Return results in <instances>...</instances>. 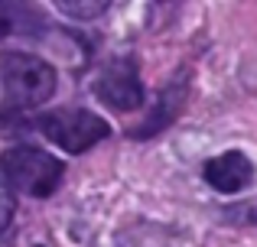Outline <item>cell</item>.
<instances>
[{
	"label": "cell",
	"instance_id": "cell-4",
	"mask_svg": "<svg viewBox=\"0 0 257 247\" xmlns=\"http://www.w3.org/2000/svg\"><path fill=\"white\" fill-rule=\"evenodd\" d=\"M91 91L98 101H104L114 111H137L147 101V91H144V82H140V72H137L134 59H114V62H107L101 69V75L94 78Z\"/></svg>",
	"mask_w": 257,
	"mask_h": 247
},
{
	"label": "cell",
	"instance_id": "cell-6",
	"mask_svg": "<svg viewBox=\"0 0 257 247\" xmlns=\"http://www.w3.org/2000/svg\"><path fill=\"white\" fill-rule=\"evenodd\" d=\"M186 98H189V78H186V75H176L173 82L157 95V104L150 108L147 121L134 127L131 137L147 140V137H157L160 130H166V127H170L176 117H179V111H182V104H186Z\"/></svg>",
	"mask_w": 257,
	"mask_h": 247
},
{
	"label": "cell",
	"instance_id": "cell-8",
	"mask_svg": "<svg viewBox=\"0 0 257 247\" xmlns=\"http://www.w3.org/2000/svg\"><path fill=\"white\" fill-rule=\"evenodd\" d=\"M56 10L72 20H98L107 10V0H56Z\"/></svg>",
	"mask_w": 257,
	"mask_h": 247
},
{
	"label": "cell",
	"instance_id": "cell-2",
	"mask_svg": "<svg viewBox=\"0 0 257 247\" xmlns=\"http://www.w3.org/2000/svg\"><path fill=\"white\" fill-rule=\"evenodd\" d=\"M62 159L49 156L46 150L39 146H30V143H20V146H10L4 153V163H0V176L4 182L10 185V192H23L30 198H46L59 189L62 182Z\"/></svg>",
	"mask_w": 257,
	"mask_h": 247
},
{
	"label": "cell",
	"instance_id": "cell-9",
	"mask_svg": "<svg viewBox=\"0 0 257 247\" xmlns=\"http://www.w3.org/2000/svg\"><path fill=\"white\" fill-rule=\"evenodd\" d=\"M10 221H13V192H10V185L4 182V176H0V231Z\"/></svg>",
	"mask_w": 257,
	"mask_h": 247
},
{
	"label": "cell",
	"instance_id": "cell-3",
	"mask_svg": "<svg viewBox=\"0 0 257 247\" xmlns=\"http://www.w3.org/2000/svg\"><path fill=\"white\" fill-rule=\"evenodd\" d=\"M39 133L52 140L56 146H62L65 153L78 156V153L91 150L94 143L111 133V124L104 117H98L94 111H85V108H56V111H46L43 117L36 121Z\"/></svg>",
	"mask_w": 257,
	"mask_h": 247
},
{
	"label": "cell",
	"instance_id": "cell-1",
	"mask_svg": "<svg viewBox=\"0 0 257 247\" xmlns=\"http://www.w3.org/2000/svg\"><path fill=\"white\" fill-rule=\"evenodd\" d=\"M4 104L13 111H30L56 95V69L33 52H4L0 56Z\"/></svg>",
	"mask_w": 257,
	"mask_h": 247
},
{
	"label": "cell",
	"instance_id": "cell-5",
	"mask_svg": "<svg viewBox=\"0 0 257 247\" xmlns=\"http://www.w3.org/2000/svg\"><path fill=\"white\" fill-rule=\"evenodd\" d=\"M202 176H205V182L212 185L215 192L234 195V192H241L254 179V163L241 150H228V153H218V156L208 159V163L202 166Z\"/></svg>",
	"mask_w": 257,
	"mask_h": 247
},
{
	"label": "cell",
	"instance_id": "cell-7",
	"mask_svg": "<svg viewBox=\"0 0 257 247\" xmlns=\"http://www.w3.org/2000/svg\"><path fill=\"white\" fill-rule=\"evenodd\" d=\"M33 26H43L39 13L26 4H4L0 0V36L10 33H36Z\"/></svg>",
	"mask_w": 257,
	"mask_h": 247
}]
</instances>
